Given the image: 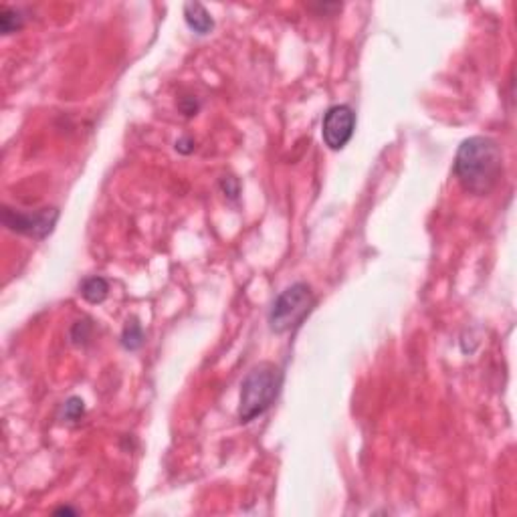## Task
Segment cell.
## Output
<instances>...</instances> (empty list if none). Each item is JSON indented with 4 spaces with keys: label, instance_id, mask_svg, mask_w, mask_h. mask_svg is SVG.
<instances>
[{
    "label": "cell",
    "instance_id": "obj_1",
    "mask_svg": "<svg viewBox=\"0 0 517 517\" xmlns=\"http://www.w3.org/2000/svg\"><path fill=\"white\" fill-rule=\"evenodd\" d=\"M501 174L503 154L493 138L473 136L459 146L455 158V176L469 194H489L499 184Z\"/></svg>",
    "mask_w": 517,
    "mask_h": 517
},
{
    "label": "cell",
    "instance_id": "obj_2",
    "mask_svg": "<svg viewBox=\"0 0 517 517\" xmlns=\"http://www.w3.org/2000/svg\"><path fill=\"white\" fill-rule=\"evenodd\" d=\"M283 386V372L275 364L263 362L255 366L240 384L239 420L251 423L271 408Z\"/></svg>",
    "mask_w": 517,
    "mask_h": 517
},
{
    "label": "cell",
    "instance_id": "obj_3",
    "mask_svg": "<svg viewBox=\"0 0 517 517\" xmlns=\"http://www.w3.org/2000/svg\"><path fill=\"white\" fill-rule=\"evenodd\" d=\"M316 305L314 291L307 283L299 281L283 289L275 297L269 310V327L275 333L293 331L303 323V319L312 314Z\"/></svg>",
    "mask_w": 517,
    "mask_h": 517
},
{
    "label": "cell",
    "instance_id": "obj_4",
    "mask_svg": "<svg viewBox=\"0 0 517 517\" xmlns=\"http://www.w3.org/2000/svg\"><path fill=\"white\" fill-rule=\"evenodd\" d=\"M59 220V208H40L37 212H23L10 206L2 208V223L8 231L18 233L23 237L42 240L47 239Z\"/></svg>",
    "mask_w": 517,
    "mask_h": 517
},
{
    "label": "cell",
    "instance_id": "obj_5",
    "mask_svg": "<svg viewBox=\"0 0 517 517\" xmlns=\"http://www.w3.org/2000/svg\"><path fill=\"white\" fill-rule=\"evenodd\" d=\"M356 129V116L350 105H331L321 123V138L329 150H344Z\"/></svg>",
    "mask_w": 517,
    "mask_h": 517
},
{
    "label": "cell",
    "instance_id": "obj_6",
    "mask_svg": "<svg viewBox=\"0 0 517 517\" xmlns=\"http://www.w3.org/2000/svg\"><path fill=\"white\" fill-rule=\"evenodd\" d=\"M184 21L188 25V29L192 33H197L200 37L208 35L214 29V21L210 16V12L200 4V2H188L184 4Z\"/></svg>",
    "mask_w": 517,
    "mask_h": 517
},
{
    "label": "cell",
    "instance_id": "obj_7",
    "mask_svg": "<svg viewBox=\"0 0 517 517\" xmlns=\"http://www.w3.org/2000/svg\"><path fill=\"white\" fill-rule=\"evenodd\" d=\"M110 293V283L103 277H87L81 283V295L89 303H101Z\"/></svg>",
    "mask_w": 517,
    "mask_h": 517
},
{
    "label": "cell",
    "instance_id": "obj_8",
    "mask_svg": "<svg viewBox=\"0 0 517 517\" xmlns=\"http://www.w3.org/2000/svg\"><path fill=\"white\" fill-rule=\"evenodd\" d=\"M25 25V16L18 8L12 6H2L0 10V31L2 35H12L16 31H21Z\"/></svg>",
    "mask_w": 517,
    "mask_h": 517
},
{
    "label": "cell",
    "instance_id": "obj_9",
    "mask_svg": "<svg viewBox=\"0 0 517 517\" xmlns=\"http://www.w3.org/2000/svg\"><path fill=\"white\" fill-rule=\"evenodd\" d=\"M121 346L129 352H136L144 346V329L136 319H129L121 333Z\"/></svg>",
    "mask_w": 517,
    "mask_h": 517
},
{
    "label": "cell",
    "instance_id": "obj_10",
    "mask_svg": "<svg viewBox=\"0 0 517 517\" xmlns=\"http://www.w3.org/2000/svg\"><path fill=\"white\" fill-rule=\"evenodd\" d=\"M83 414H85V404H83V400L79 396H71L65 402V406H63V418L65 420L75 423Z\"/></svg>",
    "mask_w": 517,
    "mask_h": 517
},
{
    "label": "cell",
    "instance_id": "obj_11",
    "mask_svg": "<svg viewBox=\"0 0 517 517\" xmlns=\"http://www.w3.org/2000/svg\"><path fill=\"white\" fill-rule=\"evenodd\" d=\"M89 336H91V325L87 323V321H77L75 325H73V329H71V340H73V344H85L87 340H89Z\"/></svg>",
    "mask_w": 517,
    "mask_h": 517
},
{
    "label": "cell",
    "instance_id": "obj_12",
    "mask_svg": "<svg viewBox=\"0 0 517 517\" xmlns=\"http://www.w3.org/2000/svg\"><path fill=\"white\" fill-rule=\"evenodd\" d=\"M223 190L229 199H237L239 197V180L233 176H225L223 178Z\"/></svg>",
    "mask_w": 517,
    "mask_h": 517
},
{
    "label": "cell",
    "instance_id": "obj_13",
    "mask_svg": "<svg viewBox=\"0 0 517 517\" xmlns=\"http://www.w3.org/2000/svg\"><path fill=\"white\" fill-rule=\"evenodd\" d=\"M192 144H194L192 140L182 138V140H178V142H176V150H178V152H182V154H190V152H192V148H194Z\"/></svg>",
    "mask_w": 517,
    "mask_h": 517
},
{
    "label": "cell",
    "instance_id": "obj_14",
    "mask_svg": "<svg viewBox=\"0 0 517 517\" xmlns=\"http://www.w3.org/2000/svg\"><path fill=\"white\" fill-rule=\"evenodd\" d=\"M71 516V514H77L75 509H71V507H59V509H55V516Z\"/></svg>",
    "mask_w": 517,
    "mask_h": 517
}]
</instances>
